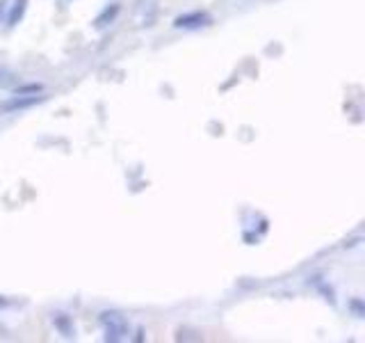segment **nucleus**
Instances as JSON below:
<instances>
[{"mask_svg": "<svg viewBox=\"0 0 365 343\" xmlns=\"http://www.w3.org/2000/svg\"><path fill=\"white\" fill-rule=\"evenodd\" d=\"M137 11L142 14V26H151V23L155 21V11H158V7H155V0H137Z\"/></svg>", "mask_w": 365, "mask_h": 343, "instance_id": "nucleus-7", "label": "nucleus"}, {"mask_svg": "<svg viewBox=\"0 0 365 343\" xmlns=\"http://www.w3.org/2000/svg\"><path fill=\"white\" fill-rule=\"evenodd\" d=\"M48 101V96L43 94H30V96H16L11 94L9 99L0 101V114H16V112H23V110H30L34 106H41V103Z\"/></svg>", "mask_w": 365, "mask_h": 343, "instance_id": "nucleus-3", "label": "nucleus"}, {"mask_svg": "<svg viewBox=\"0 0 365 343\" xmlns=\"http://www.w3.org/2000/svg\"><path fill=\"white\" fill-rule=\"evenodd\" d=\"M119 14H121V3H110L98 11L94 21H91V28L98 30V32L108 30L112 23L119 19Z\"/></svg>", "mask_w": 365, "mask_h": 343, "instance_id": "nucleus-4", "label": "nucleus"}, {"mask_svg": "<svg viewBox=\"0 0 365 343\" xmlns=\"http://www.w3.org/2000/svg\"><path fill=\"white\" fill-rule=\"evenodd\" d=\"M215 23L212 14L205 9H192V11H182V14H178L174 19V26L176 30H187V32H197V30H205L210 28Z\"/></svg>", "mask_w": 365, "mask_h": 343, "instance_id": "nucleus-2", "label": "nucleus"}, {"mask_svg": "<svg viewBox=\"0 0 365 343\" xmlns=\"http://www.w3.org/2000/svg\"><path fill=\"white\" fill-rule=\"evenodd\" d=\"M53 325L64 339H76V325H73V318L68 314H62V312L53 314Z\"/></svg>", "mask_w": 365, "mask_h": 343, "instance_id": "nucleus-5", "label": "nucleus"}, {"mask_svg": "<svg viewBox=\"0 0 365 343\" xmlns=\"http://www.w3.org/2000/svg\"><path fill=\"white\" fill-rule=\"evenodd\" d=\"M43 91V85L41 83H19L11 87V94L16 96H30V94H41Z\"/></svg>", "mask_w": 365, "mask_h": 343, "instance_id": "nucleus-8", "label": "nucleus"}, {"mask_svg": "<svg viewBox=\"0 0 365 343\" xmlns=\"http://www.w3.org/2000/svg\"><path fill=\"white\" fill-rule=\"evenodd\" d=\"M98 323L106 332V341L110 343H117V341H123L125 337L130 334V325H128V318H125L121 312L117 309H110V312H101L98 314Z\"/></svg>", "mask_w": 365, "mask_h": 343, "instance_id": "nucleus-1", "label": "nucleus"}, {"mask_svg": "<svg viewBox=\"0 0 365 343\" xmlns=\"http://www.w3.org/2000/svg\"><path fill=\"white\" fill-rule=\"evenodd\" d=\"M9 302H11V300H9L7 295H0V309H7V307H9Z\"/></svg>", "mask_w": 365, "mask_h": 343, "instance_id": "nucleus-13", "label": "nucleus"}, {"mask_svg": "<svg viewBox=\"0 0 365 343\" xmlns=\"http://www.w3.org/2000/svg\"><path fill=\"white\" fill-rule=\"evenodd\" d=\"M19 83H21V76L19 74H14L7 66H0V89H11V87L19 85Z\"/></svg>", "mask_w": 365, "mask_h": 343, "instance_id": "nucleus-9", "label": "nucleus"}, {"mask_svg": "<svg viewBox=\"0 0 365 343\" xmlns=\"http://www.w3.org/2000/svg\"><path fill=\"white\" fill-rule=\"evenodd\" d=\"M7 7H9L7 0H0V21H3V16L7 14Z\"/></svg>", "mask_w": 365, "mask_h": 343, "instance_id": "nucleus-12", "label": "nucleus"}, {"mask_svg": "<svg viewBox=\"0 0 365 343\" xmlns=\"http://www.w3.org/2000/svg\"><path fill=\"white\" fill-rule=\"evenodd\" d=\"M176 341H201V334H199V332L190 329V327H178Z\"/></svg>", "mask_w": 365, "mask_h": 343, "instance_id": "nucleus-10", "label": "nucleus"}, {"mask_svg": "<svg viewBox=\"0 0 365 343\" xmlns=\"http://www.w3.org/2000/svg\"><path fill=\"white\" fill-rule=\"evenodd\" d=\"M135 341H144V329H142V327L137 329V337H135Z\"/></svg>", "mask_w": 365, "mask_h": 343, "instance_id": "nucleus-14", "label": "nucleus"}, {"mask_svg": "<svg viewBox=\"0 0 365 343\" xmlns=\"http://www.w3.org/2000/svg\"><path fill=\"white\" fill-rule=\"evenodd\" d=\"M347 309L356 316V318H363L365 316V302L361 300V297H351V300L347 302Z\"/></svg>", "mask_w": 365, "mask_h": 343, "instance_id": "nucleus-11", "label": "nucleus"}, {"mask_svg": "<svg viewBox=\"0 0 365 343\" xmlns=\"http://www.w3.org/2000/svg\"><path fill=\"white\" fill-rule=\"evenodd\" d=\"M28 11V0H11V5L7 7V28H16L19 23L23 21Z\"/></svg>", "mask_w": 365, "mask_h": 343, "instance_id": "nucleus-6", "label": "nucleus"}]
</instances>
